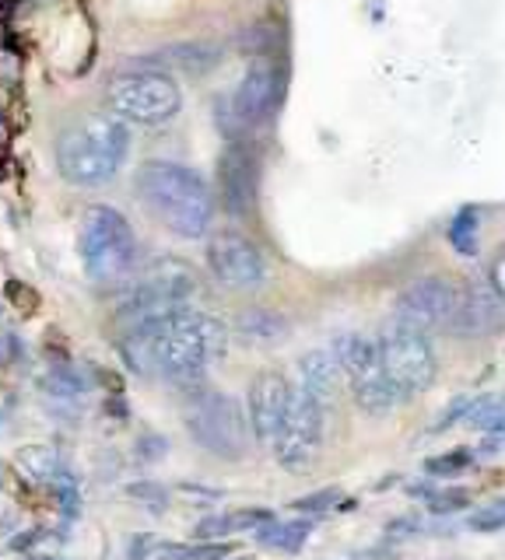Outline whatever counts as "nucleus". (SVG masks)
I'll list each match as a JSON object with an SVG mask.
<instances>
[{"label": "nucleus", "instance_id": "1", "mask_svg": "<svg viewBox=\"0 0 505 560\" xmlns=\"http://www.w3.org/2000/svg\"><path fill=\"white\" fill-rule=\"evenodd\" d=\"M119 354L137 375H159L176 389H197L229 354V326L197 308H180L154 323L124 329Z\"/></svg>", "mask_w": 505, "mask_h": 560}, {"label": "nucleus", "instance_id": "2", "mask_svg": "<svg viewBox=\"0 0 505 560\" xmlns=\"http://www.w3.org/2000/svg\"><path fill=\"white\" fill-rule=\"evenodd\" d=\"M137 197L169 232L183 238H204L215 221V197L194 168L176 162H145L137 168Z\"/></svg>", "mask_w": 505, "mask_h": 560}, {"label": "nucleus", "instance_id": "3", "mask_svg": "<svg viewBox=\"0 0 505 560\" xmlns=\"http://www.w3.org/2000/svg\"><path fill=\"white\" fill-rule=\"evenodd\" d=\"M130 151L127 119L113 113H89L57 137V168L67 183L92 189L110 183Z\"/></svg>", "mask_w": 505, "mask_h": 560}, {"label": "nucleus", "instance_id": "4", "mask_svg": "<svg viewBox=\"0 0 505 560\" xmlns=\"http://www.w3.org/2000/svg\"><path fill=\"white\" fill-rule=\"evenodd\" d=\"M194 294H197L194 270H190L183 259L159 256L154 262H148L137 277H130L127 291L119 294L116 323L124 329L141 326V323H154V319H162V315L186 308V302Z\"/></svg>", "mask_w": 505, "mask_h": 560}, {"label": "nucleus", "instance_id": "5", "mask_svg": "<svg viewBox=\"0 0 505 560\" xmlns=\"http://www.w3.org/2000/svg\"><path fill=\"white\" fill-rule=\"evenodd\" d=\"M78 253L95 284H119L130 280L137 270V238L130 221L116 207L95 203L84 210L81 232H78Z\"/></svg>", "mask_w": 505, "mask_h": 560}, {"label": "nucleus", "instance_id": "6", "mask_svg": "<svg viewBox=\"0 0 505 560\" xmlns=\"http://www.w3.org/2000/svg\"><path fill=\"white\" fill-rule=\"evenodd\" d=\"M186 431L190 438L215 459L236 463L250 448V413L239 407V399L218 389H194L186 402Z\"/></svg>", "mask_w": 505, "mask_h": 560}, {"label": "nucleus", "instance_id": "7", "mask_svg": "<svg viewBox=\"0 0 505 560\" xmlns=\"http://www.w3.org/2000/svg\"><path fill=\"white\" fill-rule=\"evenodd\" d=\"M180 84L165 70H124L106 84V109L141 127H159L180 113Z\"/></svg>", "mask_w": 505, "mask_h": 560}, {"label": "nucleus", "instance_id": "8", "mask_svg": "<svg viewBox=\"0 0 505 560\" xmlns=\"http://www.w3.org/2000/svg\"><path fill=\"white\" fill-rule=\"evenodd\" d=\"M337 354L341 368H344V378L352 382V393H355V402L372 417H382L390 413L393 407L404 396L393 385V378L387 375V364L379 358V343L361 337V332H344V337L334 340L330 347Z\"/></svg>", "mask_w": 505, "mask_h": 560}, {"label": "nucleus", "instance_id": "9", "mask_svg": "<svg viewBox=\"0 0 505 560\" xmlns=\"http://www.w3.org/2000/svg\"><path fill=\"white\" fill-rule=\"evenodd\" d=\"M376 343L382 364H387V375L393 378L404 399L425 393L435 382V350L425 337V329H417L397 315V319H390L379 329Z\"/></svg>", "mask_w": 505, "mask_h": 560}, {"label": "nucleus", "instance_id": "10", "mask_svg": "<svg viewBox=\"0 0 505 560\" xmlns=\"http://www.w3.org/2000/svg\"><path fill=\"white\" fill-rule=\"evenodd\" d=\"M323 410H326L323 402L312 399L302 385H295L282 431H277L271 445L277 466L288 472H302L312 466V459H317L323 445Z\"/></svg>", "mask_w": 505, "mask_h": 560}, {"label": "nucleus", "instance_id": "11", "mask_svg": "<svg viewBox=\"0 0 505 560\" xmlns=\"http://www.w3.org/2000/svg\"><path fill=\"white\" fill-rule=\"evenodd\" d=\"M207 270L215 273L218 284L232 291H253L264 284L267 259L256 245L239 232H218L207 242Z\"/></svg>", "mask_w": 505, "mask_h": 560}, {"label": "nucleus", "instance_id": "12", "mask_svg": "<svg viewBox=\"0 0 505 560\" xmlns=\"http://www.w3.org/2000/svg\"><path fill=\"white\" fill-rule=\"evenodd\" d=\"M218 186L221 203L232 218L246 221L256 210V186H260V162L250 140H229L218 162Z\"/></svg>", "mask_w": 505, "mask_h": 560}, {"label": "nucleus", "instance_id": "13", "mask_svg": "<svg viewBox=\"0 0 505 560\" xmlns=\"http://www.w3.org/2000/svg\"><path fill=\"white\" fill-rule=\"evenodd\" d=\"M457 298H460V291L452 288L446 277H422L400 291L397 315L425 332L446 329L452 319V308H457Z\"/></svg>", "mask_w": 505, "mask_h": 560}, {"label": "nucleus", "instance_id": "14", "mask_svg": "<svg viewBox=\"0 0 505 560\" xmlns=\"http://www.w3.org/2000/svg\"><path fill=\"white\" fill-rule=\"evenodd\" d=\"M282 95H285L282 67L271 63V60H256L246 67V74H242V81L236 84L232 105H236V113L242 116L246 127H260V122H267L277 113Z\"/></svg>", "mask_w": 505, "mask_h": 560}, {"label": "nucleus", "instance_id": "15", "mask_svg": "<svg viewBox=\"0 0 505 560\" xmlns=\"http://www.w3.org/2000/svg\"><path fill=\"white\" fill-rule=\"evenodd\" d=\"M505 319V298L495 284L487 280H474L467 284L457 298V308H452V319H449V332L452 337H484V332L498 329Z\"/></svg>", "mask_w": 505, "mask_h": 560}, {"label": "nucleus", "instance_id": "16", "mask_svg": "<svg viewBox=\"0 0 505 560\" xmlns=\"http://www.w3.org/2000/svg\"><path fill=\"white\" fill-rule=\"evenodd\" d=\"M295 385L282 372H260L250 385V428L260 445H274L282 420L288 413Z\"/></svg>", "mask_w": 505, "mask_h": 560}, {"label": "nucleus", "instance_id": "17", "mask_svg": "<svg viewBox=\"0 0 505 560\" xmlns=\"http://www.w3.org/2000/svg\"><path fill=\"white\" fill-rule=\"evenodd\" d=\"M344 382H347L344 368H341L334 350H309V354H302V361H299V385L317 402H323V407L337 402Z\"/></svg>", "mask_w": 505, "mask_h": 560}, {"label": "nucleus", "instance_id": "18", "mask_svg": "<svg viewBox=\"0 0 505 560\" xmlns=\"http://www.w3.org/2000/svg\"><path fill=\"white\" fill-rule=\"evenodd\" d=\"M221 60V49L211 46V43H176V46H165L162 52H154L148 57V63L162 67V70H183V74H207V70H215Z\"/></svg>", "mask_w": 505, "mask_h": 560}, {"label": "nucleus", "instance_id": "19", "mask_svg": "<svg viewBox=\"0 0 505 560\" xmlns=\"http://www.w3.org/2000/svg\"><path fill=\"white\" fill-rule=\"evenodd\" d=\"M260 547L267 550H277V553H299L309 536H312V522L309 518H291V522H277L271 518L267 525H260L253 533Z\"/></svg>", "mask_w": 505, "mask_h": 560}, {"label": "nucleus", "instance_id": "20", "mask_svg": "<svg viewBox=\"0 0 505 560\" xmlns=\"http://www.w3.org/2000/svg\"><path fill=\"white\" fill-rule=\"evenodd\" d=\"M274 515L267 508H242V512H229V515H211L197 525V539H221L232 533H256L260 525H267Z\"/></svg>", "mask_w": 505, "mask_h": 560}, {"label": "nucleus", "instance_id": "21", "mask_svg": "<svg viewBox=\"0 0 505 560\" xmlns=\"http://www.w3.org/2000/svg\"><path fill=\"white\" fill-rule=\"evenodd\" d=\"M14 466H19V472L32 483H57L64 477L60 452L49 445H25L19 455H14Z\"/></svg>", "mask_w": 505, "mask_h": 560}, {"label": "nucleus", "instance_id": "22", "mask_svg": "<svg viewBox=\"0 0 505 560\" xmlns=\"http://www.w3.org/2000/svg\"><path fill=\"white\" fill-rule=\"evenodd\" d=\"M236 332L246 343H277V340H285L288 323L271 308H250L236 319Z\"/></svg>", "mask_w": 505, "mask_h": 560}, {"label": "nucleus", "instance_id": "23", "mask_svg": "<svg viewBox=\"0 0 505 560\" xmlns=\"http://www.w3.org/2000/svg\"><path fill=\"white\" fill-rule=\"evenodd\" d=\"M414 494L425 498L432 515L463 512V508L470 504V494H467V490H457V487H449V490H443V487H414Z\"/></svg>", "mask_w": 505, "mask_h": 560}, {"label": "nucleus", "instance_id": "24", "mask_svg": "<svg viewBox=\"0 0 505 560\" xmlns=\"http://www.w3.org/2000/svg\"><path fill=\"white\" fill-rule=\"evenodd\" d=\"M467 424L474 431L498 434L505 428V399H474V407L467 413Z\"/></svg>", "mask_w": 505, "mask_h": 560}, {"label": "nucleus", "instance_id": "25", "mask_svg": "<svg viewBox=\"0 0 505 560\" xmlns=\"http://www.w3.org/2000/svg\"><path fill=\"white\" fill-rule=\"evenodd\" d=\"M449 245L460 256H474L478 253V214L474 210H460L449 224Z\"/></svg>", "mask_w": 505, "mask_h": 560}, {"label": "nucleus", "instance_id": "26", "mask_svg": "<svg viewBox=\"0 0 505 560\" xmlns=\"http://www.w3.org/2000/svg\"><path fill=\"white\" fill-rule=\"evenodd\" d=\"M291 508L302 515H326V512H334V508H355V501H344V494L337 487H326V490H317V494L295 498Z\"/></svg>", "mask_w": 505, "mask_h": 560}, {"label": "nucleus", "instance_id": "27", "mask_svg": "<svg viewBox=\"0 0 505 560\" xmlns=\"http://www.w3.org/2000/svg\"><path fill=\"white\" fill-rule=\"evenodd\" d=\"M474 466V452L470 448H449L443 455H432L425 459V472L428 477H460L463 469Z\"/></svg>", "mask_w": 505, "mask_h": 560}, {"label": "nucleus", "instance_id": "28", "mask_svg": "<svg viewBox=\"0 0 505 560\" xmlns=\"http://www.w3.org/2000/svg\"><path fill=\"white\" fill-rule=\"evenodd\" d=\"M46 393L49 396H60V399H78L84 393V378L74 372V368H67V364H57L54 372L46 375Z\"/></svg>", "mask_w": 505, "mask_h": 560}, {"label": "nucleus", "instance_id": "29", "mask_svg": "<svg viewBox=\"0 0 505 560\" xmlns=\"http://www.w3.org/2000/svg\"><path fill=\"white\" fill-rule=\"evenodd\" d=\"M467 529H470V533H481V536H487V533H502V529H505V498H498V501H492V504L478 508V512H470Z\"/></svg>", "mask_w": 505, "mask_h": 560}, {"label": "nucleus", "instance_id": "30", "mask_svg": "<svg viewBox=\"0 0 505 560\" xmlns=\"http://www.w3.org/2000/svg\"><path fill=\"white\" fill-rule=\"evenodd\" d=\"M127 498L141 501L145 508H151V512H165V504H169V490H165L162 483L145 480V483H130V487H127Z\"/></svg>", "mask_w": 505, "mask_h": 560}, {"label": "nucleus", "instance_id": "31", "mask_svg": "<svg viewBox=\"0 0 505 560\" xmlns=\"http://www.w3.org/2000/svg\"><path fill=\"white\" fill-rule=\"evenodd\" d=\"M4 294H8V302L19 308V312H25V315H32L39 308V294H36V288H28V284H22V280H8L4 284Z\"/></svg>", "mask_w": 505, "mask_h": 560}, {"label": "nucleus", "instance_id": "32", "mask_svg": "<svg viewBox=\"0 0 505 560\" xmlns=\"http://www.w3.org/2000/svg\"><path fill=\"white\" fill-rule=\"evenodd\" d=\"M470 407H474V399H457V402H452V407L439 417V424H435L432 431L435 434H439V431H446V428H452V424H457V420H467V413H470Z\"/></svg>", "mask_w": 505, "mask_h": 560}, {"label": "nucleus", "instance_id": "33", "mask_svg": "<svg viewBox=\"0 0 505 560\" xmlns=\"http://www.w3.org/2000/svg\"><path fill=\"white\" fill-rule=\"evenodd\" d=\"M0 487H4V466H0Z\"/></svg>", "mask_w": 505, "mask_h": 560}]
</instances>
